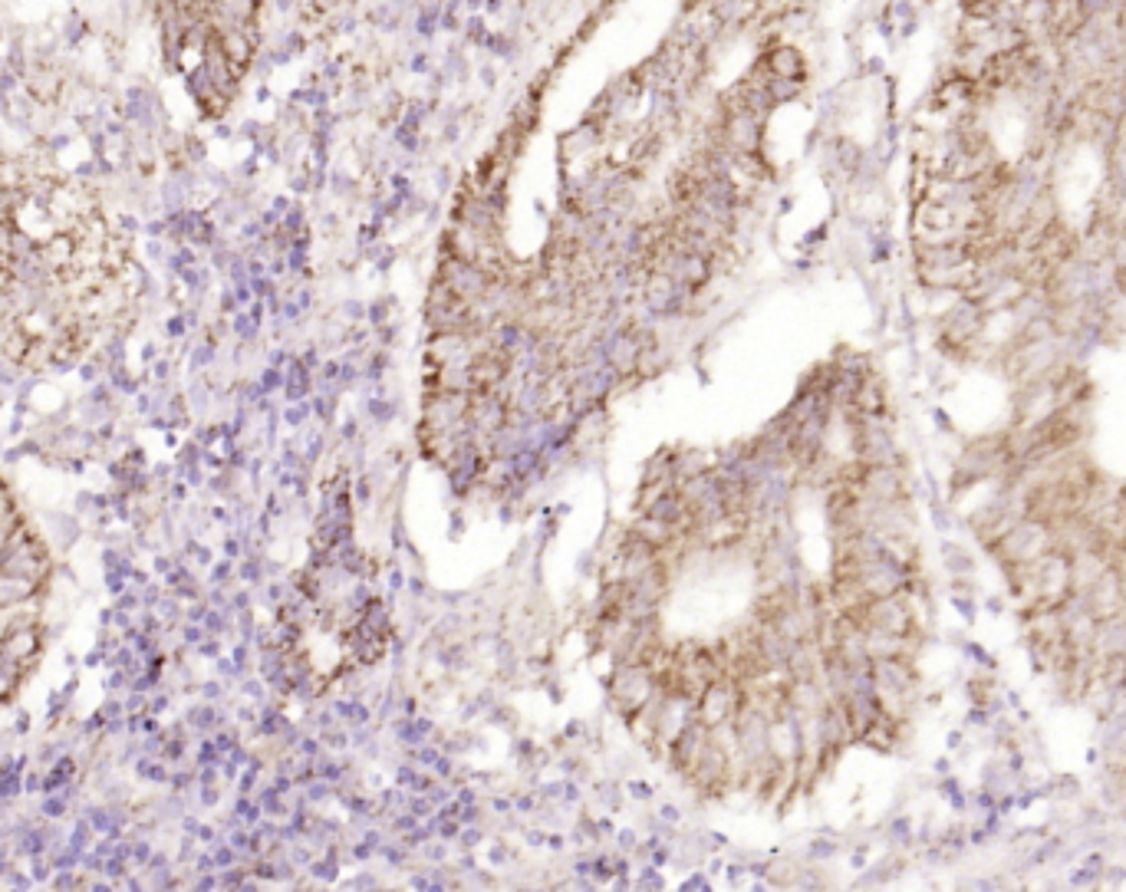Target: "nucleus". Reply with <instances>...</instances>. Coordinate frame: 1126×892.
<instances>
[{
  "label": "nucleus",
  "instance_id": "9",
  "mask_svg": "<svg viewBox=\"0 0 1126 892\" xmlns=\"http://www.w3.org/2000/svg\"><path fill=\"white\" fill-rule=\"evenodd\" d=\"M313 873H317V876H326V879H333V876H336V863H317V866H313Z\"/></svg>",
  "mask_w": 1126,
  "mask_h": 892
},
{
  "label": "nucleus",
  "instance_id": "6",
  "mask_svg": "<svg viewBox=\"0 0 1126 892\" xmlns=\"http://www.w3.org/2000/svg\"><path fill=\"white\" fill-rule=\"evenodd\" d=\"M37 590H40V580L20 577V573H0V609L20 606L24 600H30Z\"/></svg>",
  "mask_w": 1126,
  "mask_h": 892
},
{
  "label": "nucleus",
  "instance_id": "3",
  "mask_svg": "<svg viewBox=\"0 0 1126 892\" xmlns=\"http://www.w3.org/2000/svg\"><path fill=\"white\" fill-rule=\"evenodd\" d=\"M215 37H218L221 53L228 56V63L234 66V73L244 79L247 70H251L254 60H257V47H261V40H257V24L218 30Z\"/></svg>",
  "mask_w": 1126,
  "mask_h": 892
},
{
  "label": "nucleus",
  "instance_id": "5",
  "mask_svg": "<svg viewBox=\"0 0 1126 892\" xmlns=\"http://www.w3.org/2000/svg\"><path fill=\"white\" fill-rule=\"evenodd\" d=\"M764 63H768L771 76L778 79H807V63L804 53L791 47V43H771V47L761 50Z\"/></svg>",
  "mask_w": 1126,
  "mask_h": 892
},
{
  "label": "nucleus",
  "instance_id": "14",
  "mask_svg": "<svg viewBox=\"0 0 1126 892\" xmlns=\"http://www.w3.org/2000/svg\"><path fill=\"white\" fill-rule=\"evenodd\" d=\"M323 741H330L333 748H343V744H346V738H343V735H336V731H333V735H326Z\"/></svg>",
  "mask_w": 1126,
  "mask_h": 892
},
{
  "label": "nucleus",
  "instance_id": "15",
  "mask_svg": "<svg viewBox=\"0 0 1126 892\" xmlns=\"http://www.w3.org/2000/svg\"><path fill=\"white\" fill-rule=\"evenodd\" d=\"M633 794H636V797H649L652 790H649V784H633Z\"/></svg>",
  "mask_w": 1126,
  "mask_h": 892
},
{
  "label": "nucleus",
  "instance_id": "10",
  "mask_svg": "<svg viewBox=\"0 0 1126 892\" xmlns=\"http://www.w3.org/2000/svg\"><path fill=\"white\" fill-rule=\"evenodd\" d=\"M373 415H379V419H389V415H392V405H386V402H373Z\"/></svg>",
  "mask_w": 1126,
  "mask_h": 892
},
{
  "label": "nucleus",
  "instance_id": "11",
  "mask_svg": "<svg viewBox=\"0 0 1126 892\" xmlns=\"http://www.w3.org/2000/svg\"><path fill=\"white\" fill-rule=\"evenodd\" d=\"M435 771L442 774V777H448V774H452V761H448V758H438V761H435Z\"/></svg>",
  "mask_w": 1126,
  "mask_h": 892
},
{
  "label": "nucleus",
  "instance_id": "7",
  "mask_svg": "<svg viewBox=\"0 0 1126 892\" xmlns=\"http://www.w3.org/2000/svg\"><path fill=\"white\" fill-rule=\"evenodd\" d=\"M768 93H771V103L774 106H787V103H794V99L804 93V79H778V76H771Z\"/></svg>",
  "mask_w": 1126,
  "mask_h": 892
},
{
  "label": "nucleus",
  "instance_id": "16",
  "mask_svg": "<svg viewBox=\"0 0 1126 892\" xmlns=\"http://www.w3.org/2000/svg\"><path fill=\"white\" fill-rule=\"evenodd\" d=\"M619 846L629 850V846H633V833H619Z\"/></svg>",
  "mask_w": 1126,
  "mask_h": 892
},
{
  "label": "nucleus",
  "instance_id": "18",
  "mask_svg": "<svg viewBox=\"0 0 1126 892\" xmlns=\"http://www.w3.org/2000/svg\"><path fill=\"white\" fill-rule=\"evenodd\" d=\"M639 886H662V879H659L656 873H649V876H646V883H639Z\"/></svg>",
  "mask_w": 1126,
  "mask_h": 892
},
{
  "label": "nucleus",
  "instance_id": "1",
  "mask_svg": "<svg viewBox=\"0 0 1126 892\" xmlns=\"http://www.w3.org/2000/svg\"><path fill=\"white\" fill-rule=\"evenodd\" d=\"M656 672H652V665H646V662H633V665H616V675L610 679V698H613V705H616V711L619 715H633V711H639L643 708L646 702H649V695L656 692Z\"/></svg>",
  "mask_w": 1126,
  "mask_h": 892
},
{
  "label": "nucleus",
  "instance_id": "12",
  "mask_svg": "<svg viewBox=\"0 0 1126 892\" xmlns=\"http://www.w3.org/2000/svg\"><path fill=\"white\" fill-rule=\"evenodd\" d=\"M326 790H330V787H323V784H313V787H310V797H313V800H320V797H326Z\"/></svg>",
  "mask_w": 1126,
  "mask_h": 892
},
{
  "label": "nucleus",
  "instance_id": "8",
  "mask_svg": "<svg viewBox=\"0 0 1126 892\" xmlns=\"http://www.w3.org/2000/svg\"><path fill=\"white\" fill-rule=\"evenodd\" d=\"M340 715L349 718V721H366V718H369V715H366V708H363V705H356V702H340Z\"/></svg>",
  "mask_w": 1126,
  "mask_h": 892
},
{
  "label": "nucleus",
  "instance_id": "17",
  "mask_svg": "<svg viewBox=\"0 0 1126 892\" xmlns=\"http://www.w3.org/2000/svg\"><path fill=\"white\" fill-rule=\"evenodd\" d=\"M481 840V833L478 830H471V833H465V846H475Z\"/></svg>",
  "mask_w": 1126,
  "mask_h": 892
},
{
  "label": "nucleus",
  "instance_id": "13",
  "mask_svg": "<svg viewBox=\"0 0 1126 892\" xmlns=\"http://www.w3.org/2000/svg\"><path fill=\"white\" fill-rule=\"evenodd\" d=\"M685 889H708V883L702 876H695V879H689V883H685Z\"/></svg>",
  "mask_w": 1126,
  "mask_h": 892
},
{
  "label": "nucleus",
  "instance_id": "4",
  "mask_svg": "<svg viewBox=\"0 0 1126 892\" xmlns=\"http://www.w3.org/2000/svg\"><path fill=\"white\" fill-rule=\"evenodd\" d=\"M20 79H24V89L30 93V99H33V103H40V106L56 103V99H60V93H63V86H66L63 73L56 70V66H50V63H30V70L20 76Z\"/></svg>",
  "mask_w": 1126,
  "mask_h": 892
},
{
  "label": "nucleus",
  "instance_id": "2",
  "mask_svg": "<svg viewBox=\"0 0 1126 892\" xmlns=\"http://www.w3.org/2000/svg\"><path fill=\"white\" fill-rule=\"evenodd\" d=\"M738 708H741V685L731 679V675L708 682L705 692L698 695V718H702L708 728L735 721Z\"/></svg>",
  "mask_w": 1126,
  "mask_h": 892
},
{
  "label": "nucleus",
  "instance_id": "19",
  "mask_svg": "<svg viewBox=\"0 0 1126 892\" xmlns=\"http://www.w3.org/2000/svg\"><path fill=\"white\" fill-rule=\"evenodd\" d=\"M662 817H666V820H679V810H675V807H666V810H662Z\"/></svg>",
  "mask_w": 1126,
  "mask_h": 892
}]
</instances>
